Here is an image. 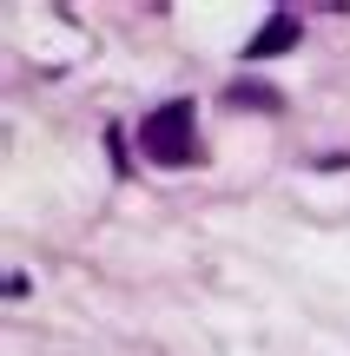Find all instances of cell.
<instances>
[{
    "label": "cell",
    "instance_id": "7a4b0ae2",
    "mask_svg": "<svg viewBox=\"0 0 350 356\" xmlns=\"http://www.w3.org/2000/svg\"><path fill=\"white\" fill-rule=\"evenodd\" d=\"M298 47V13L291 7H271V20L245 40V60H271V53H291Z\"/></svg>",
    "mask_w": 350,
    "mask_h": 356
},
{
    "label": "cell",
    "instance_id": "6da1fadb",
    "mask_svg": "<svg viewBox=\"0 0 350 356\" xmlns=\"http://www.w3.org/2000/svg\"><path fill=\"white\" fill-rule=\"evenodd\" d=\"M139 152L166 172H185L198 165V119H192V99H166L159 113L139 119Z\"/></svg>",
    "mask_w": 350,
    "mask_h": 356
},
{
    "label": "cell",
    "instance_id": "3957f363",
    "mask_svg": "<svg viewBox=\"0 0 350 356\" xmlns=\"http://www.w3.org/2000/svg\"><path fill=\"white\" fill-rule=\"evenodd\" d=\"M225 106H258V113H285V92L264 86V79H232L225 86Z\"/></svg>",
    "mask_w": 350,
    "mask_h": 356
}]
</instances>
